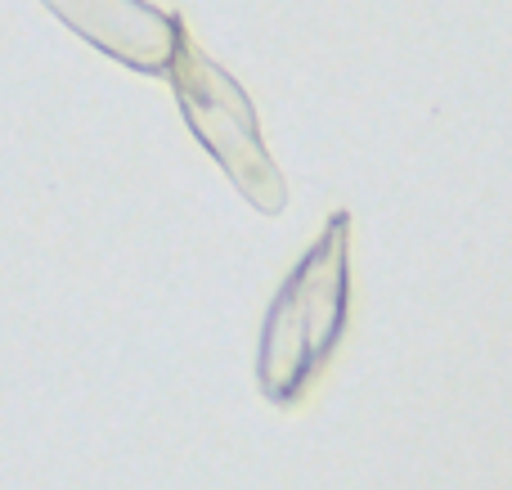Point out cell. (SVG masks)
<instances>
[{"label":"cell","instance_id":"3957f363","mask_svg":"<svg viewBox=\"0 0 512 490\" xmlns=\"http://www.w3.org/2000/svg\"><path fill=\"white\" fill-rule=\"evenodd\" d=\"M41 5L108 59L153 77H167L185 36V18L149 0H41Z\"/></svg>","mask_w":512,"mask_h":490},{"label":"cell","instance_id":"7a4b0ae2","mask_svg":"<svg viewBox=\"0 0 512 490\" xmlns=\"http://www.w3.org/2000/svg\"><path fill=\"white\" fill-rule=\"evenodd\" d=\"M167 77H171L176 104L185 113L189 131H194V140L239 185V194L248 198L256 212H270V216L283 212L288 207V185H283L279 167L270 162V149L261 140V122H256L248 90L212 54L198 50L189 41V32L180 36Z\"/></svg>","mask_w":512,"mask_h":490},{"label":"cell","instance_id":"6da1fadb","mask_svg":"<svg viewBox=\"0 0 512 490\" xmlns=\"http://www.w3.org/2000/svg\"><path fill=\"white\" fill-rule=\"evenodd\" d=\"M351 320V216L333 212L319 239L288 270L256 347V387L274 410H292L333 360Z\"/></svg>","mask_w":512,"mask_h":490}]
</instances>
